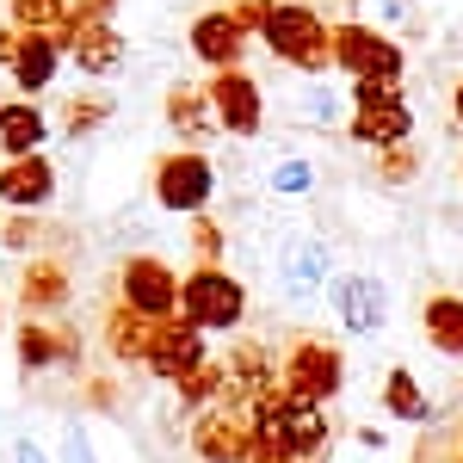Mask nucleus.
Returning <instances> with one entry per match:
<instances>
[{
	"instance_id": "f257e3e1",
	"label": "nucleus",
	"mask_w": 463,
	"mask_h": 463,
	"mask_svg": "<svg viewBox=\"0 0 463 463\" xmlns=\"http://www.w3.org/2000/svg\"><path fill=\"white\" fill-rule=\"evenodd\" d=\"M260 43L290 62V69L303 74H321L334 62V50H327V19H321L309 0H272L266 6V19H260Z\"/></svg>"
},
{
	"instance_id": "f03ea898",
	"label": "nucleus",
	"mask_w": 463,
	"mask_h": 463,
	"mask_svg": "<svg viewBox=\"0 0 463 463\" xmlns=\"http://www.w3.org/2000/svg\"><path fill=\"white\" fill-rule=\"evenodd\" d=\"M327 50H334V69L353 80H402V43L377 25H353V19L327 25Z\"/></svg>"
},
{
	"instance_id": "7ed1b4c3",
	"label": "nucleus",
	"mask_w": 463,
	"mask_h": 463,
	"mask_svg": "<svg viewBox=\"0 0 463 463\" xmlns=\"http://www.w3.org/2000/svg\"><path fill=\"white\" fill-rule=\"evenodd\" d=\"M216 198V167L204 148H174L155 161V204L179 216H198Z\"/></svg>"
},
{
	"instance_id": "20e7f679",
	"label": "nucleus",
	"mask_w": 463,
	"mask_h": 463,
	"mask_svg": "<svg viewBox=\"0 0 463 463\" xmlns=\"http://www.w3.org/2000/svg\"><path fill=\"white\" fill-rule=\"evenodd\" d=\"M179 316L192 327H235L248 316V290L235 285L222 266H198L192 279H179Z\"/></svg>"
},
{
	"instance_id": "39448f33",
	"label": "nucleus",
	"mask_w": 463,
	"mask_h": 463,
	"mask_svg": "<svg viewBox=\"0 0 463 463\" xmlns=\"http://www.w3.org/2000/svg\"><path fill=\"white\" fill-rule=\"evenodd\" d=\"M204 93H211L216 130H229V137H260L266 99H260V80H253L241 62H235V69H216L211 80H204Z\"/></svg>"
},
{
	"instance_id": "423d86ee",
	"label": "nucleus",
	"mask_w": 463,
	"mask_h": 463,
	"mask_svg": "<svg viewBox=\"0 0 463 463\" xmlns=\"http://www.w3.org/2000/svg\"><path fill=\"white\" fill-rule=\"evenodd\" d=\"M118 290H124V303L148 321H167L179 309V279L167 260H155V253H137V260H124V272H118Z\"/></svg>"
},
{
	"instance_id": "0eeeda50",
	"label": "nucleus",
	"mask_w": 463,
	"mask_h": 463,
	"mask_svg": "<svg viewBox=\"0 0 463 463\" xmlns=\"http://www.w3.org/2000/svg\"><path fill=\"white\" fill-rule=\"evenodd\" d=\"M143 364L161 377V383H179L185 371H198L204 364V334L192 327L185 316H167V321H155V334H148V353H143Z\"/></svg>"
},
{
	"instance_id": "6e6552de",
	"label": "nucleus",
	"mask_w": 463,
	"mask_h": 463,
	"mask_svg": "<svg viewBox=\"0 0 463 463\" xmlns=\"http://www.w3.org/2000/svg\"><path fill=\"white\" fill-rule=\"evenodd\" d=\"M56 37H62V56H69L80 74H111L124 62V37H118L111 19H69Z\"/></svg>"
},
{
	"instance_id": "1a4fd4ad",
	"label": "nucleus",
	"mask_w": 463,
	"mask_h": 463,
	"mask_svg": "<svg viewBox=\"0 0 463 463\" xmlns=\"http://www.w3.org/2000/svg\"><path fill=\"white\" fill-rule=\"evenodd\" d=\"M192 451L204 463H248V451H253V420H241L229 402L222 408H211L198 427H192Z\"/></svg>"
},
{
	"instance_id": "9d476101",
	"label": "nucleus",
	"mask_w": 463,
	"mask_h": 463,
	"mask_svg": "<svg viewBox=\"0 0 463 463\" xmlns=\"http://www.w3.org/2000/svg\"><path fill=\"white\" fill-rule=\"evenodd\" d=\"M50 198H56V167L43 161V148L6 155V167H0V204H13V211H43Z\"/></svg>"
},
{
	"instance_id": "9b49d317",
	"label": "nucleus",
	"mask_w": 463,
	"mask_h": 463,
	"mask_svg": "<svg viewBox=\"0 0 463 463\" xmlns=\"http://www.w3.org/2000/svg\"><path fill=\"white\" fill-rule=\"evenodd\" d=\"M192 56L211 62V69H235L248 56V25L235 19V6H216L192 25Z\"/></svg>"
},
{
	"instance_id": "f8f14e48",
	"label": "nucleus",
	"mask_w": 463,
	"mask_h": 463,
	"mask_svg": "<svg viewBox=\"0 0 463 463\" xmlns=\"http://www.w3.org/2000/svg\"><path fill=\"white\" fill-rule=\"evenodd\" d=\"M408 137H414V111L402 99V87L353 111V143H364V148H395V143H408Z\"/></svg>"
},
{
	"instance_id": "ddd939ff",
	"label": "nucleus",
	"mask_w": 463,
	"mask_h": 463,
	"mask_svg": "<svg viewBox=\"0 0 463 463\" xmlns=\"http://www.w3.org/2000/svg\"><path fill=\"white\" fill-rule=\"evenodd\" d=\"M6 69H13V87H25V99L43 93V87L56 80V69H62V37L56 32H19Z\"/></svg>"
},
{
	"instance_id": "4468645a",
	"label": "nucleus",
	"mask_w": 463,
	"mask_h": 463,
	"mask_svg": "<svg viewBox=\"0 0 463 463\" xmlns=\"http://www.w3.org/2000/svg\"><path fill=\"white\" fill-rule=\"evenodd\" d=\"M285 383H290V395H309V402L334 395L340 390V353H327L321 340H303V346L285 358Z\"/></svg>"
},
{
	"instance_id": "2eb2a0df",
	"label": "nucleus",
	"mask_w": 463,
	"mask_h": 463,
	"mask_svg": "<svg viewBox=\"0 0 463 463\" xmlns=\"http://www.w3.org/2000/svg\"><path fill=\"white\" fill-rule=\"evenodd\" d=\"M19 303H25V316L62 309V303H69V266H62V260H25V279H19Z\"/></svg>"
},
{
	"instance_id": "dca6fc26",
	"label": "nucleus",
	"mask_w": 463,
	"mask_h": 463,
	"mask_svg": "<svg viewBox=\"0 0 463 463\" xmlns=\"http://www.w3.org/2000/svg\"><path fill=\"white\" fill-rule=\"evenodd\" d=\"M161 111H167V124H174L179 137H216L211 93H204V87H192V80H174V87H167V99H161Z\"/></svg>"
},
{
	"instance_id": "f3484780",
	"label": "nucleus",
	"mask_w": 463,
	"mask_h": 463,
	"mask_svg": "<svg viewBox=\"0 0 463 463\" xmlns=\"http://www.w3.org/2000/svg\"><path fill=\"white\" fill-rule=\"evenodd\" d=\"M334 309H340V321H346L353 334H371V327L383 321V290H377V279L353 272V279L334 285Z\"/></svg>"
},
{
	"instance_id": "a211bd4d",
	"label": "nucleus",
	"mask_w": 463,
	"mask_h": 463,
	"mask_svg": "<svg viewBox=\"0 0 463 463\" xmlns=\"http://www.w3.org/2000/svg\"><path fill=\"white\" fill-rule=\"evenodd\" d=\"M43 137H50V124L32 99H0V148L6 155H32V148H43Z\"/></svg>"
},
{
	"instance_id": "6ab92c4d",
	"label": "nucleus",
	"mask_w": 463,
	"mask_h": 463,
	"mask_svg": "<svg viewBox=\"0 0 463 463\" xmlns=\"http://www.w3.org/2000/svg\"><path fill=\"white\" fill-rule=\"evenodd\" d=\"M148 334H155V321L137 316L130 303H118V309L106 316V353L111 358H143L148 353Z\"/></svg>"
},
{
	"instance_id": "aec40b11",
	"label": "nucleus",
	"mask_w": 463,
	"mask_h": 463,
	"mask_svg": "<svg viewBox=\"0 0 463 463\" xmlns=\"http://www.w3.org/2000/svg\"><path fill=\"white\" fill-rule=\"evenodd\" d=\"M56 358H74V346L62 340V327L25 321V327H19V364H25V371H43V364H56Z\"/></svg>"
},
{
	"instance_id": "412c9836",
	"label": "nucleus",
	"mask_w": 463,
	"mask_h": 463,
	"mask_svg": "<svg viewBox=\"0 0 463 463\" xmlns=\"http://www.w3.org/2000/svg\"><path fill=\"white\" fill-rule=\"evenodd\" d=\"M420 321H427V334H432L439 353H463V303L458 297H427Z\"/></svg>"
},
{
	"instance_id": "4be33fe9",
	"label": "nucleus",
	"mask_w": 463,
	"mask_h": 463,
	"mask_svg": "<svg viewBox=\"0 0 463 463\" xmlns=\"http://www.w3.org/2000/svg\"><path fill=\"white\" fill-rule=\"evenodd\" d=\"M6 19H13V32H62L74 6L69 0H6Z\"/></svg>"
},
{
	"instance_id": "5701e85b",
	"label": "nucleus",
	"mask_w": 463,
	"mask_h": 463,
	"mask_svg": "<svg viewBox=\"0 0 463 463\" xmlns=\"http://www.w3.org/2000/svg\"><path fill=\"white\" fill-rule=\"evenodd\" d=\"M106 118H111V99H106V93L69 99V106H62V137H74V143H80V137H93V130H99Z\"/></svg>"
},
{
	"instance_id": "b1692460",
	"label": "nucleus",
	"mask_w": 463,
	"mask_h": 463,
	"mask_svg": "<svg viewBox=\"0 0 463 463\" xmlns=\"http://www.w3.org/2000/svg\"><path fill=\"white\" fill-rule=\"evenodd\" d=\"M321 266H327V253H321V241H303V248L285 260V285H290V297H309L316 290V279H321Z\"/></svg>"
},
{
	"instance_id": "393cba45",
	"label": "nucleus",
	"mask_w": 463,
	"mask_h": 463,
	"mask_svg": "<svg viewBox=\"0 0 463 463\" xmlns=\"http://www.w3.org/2000/svg\"><path fill=\"white\" fill-rule=\"evenodd\" d=\"M390 408L402 414V420H427V395L414 390L408 371H390Z\"/></svg>"
},
{
	"instance_id": "a878e982",
	"label": "nucleus",
	"mask_w": 463,
	"mask_h": 463,
	"mask_svg": "<svg viewBox=\"0 0 463 463\" xmlns=\"http://www.w3.org/2000/svg\"><path fill=\"white\" fill-rule=\"evenodd\" d=\"M309 185H316V167H309V161H279V167H272V192H279V198H303Z\"/></svg>"
},
{
	"instance_id": "bb28decb",
	"label": "nucleus",
	"mask_w": 463,
	"mask_h": 463,
	"mask_svg": "<svg viewBox=\"0 0 463 463\" xmlns=\"http://www.w3.org/2000/svg\"><path fill=\"white\" fill-rule=\"evenodd\" d=\"M216 383H229V371H216V364H198V371H185V377H179V402L192 408V402L216 395Z\"/></svg>"
},
{
	"instance_id": "cd10ccee",
	"label": "nucleus",
	"mask_w": 463,
	"mask_h": 463,
	"mask_svg": "<svg viewBox=\"0 0 463 463\" xmlns=\"http://www.w3.org/2000/svg\"><path fill=\"white\" fill-rule=\"evenodd\" d=\"M297 111H303L309 124H340V93H334V87H309Z\"/></svg>"
},
{
	"instance_id": "c85d7f7f",
	"label": "nucleus",
	"mask_w": 463,
	"mask_h": 463,
	"mask_svg": "<svg viewBox=\"0 0 463 463\" xmlns=\"http://www.w3.org/2000/svg\"><path fill=\"white\" fill-rule=\"evenodd\" d=\"M32 235H37V222H32V211H19L13 216V222H0V241H6V248H32Z\"/></svg>"
},
{
	"instance_id": "c756f323",
	"label": "nucleus",
	"mask_w": 463,
	"mask_h": 463,
	"mask_svg": "<svg viewBox=\"0 0 463 463\" xmlns=\"http://www.w3.org/2000/svg\"><path fill=\"white\" fill-rule=\"evenodd\" d=\"M192 241H198V253H204V266H216V253H222V229L198 216V229H192Z\"/></svg>"
},
{
	"instance_id": "7c9ffc66",
	"label": "nucleus",
	"mask_w": 463,
	"mask_h": 463,
	"mask_svg": "<svg viewBox=\"0 0 463 463\" xmlns=\"http://www.w3.org/2000/svg\"><path fill=\"white\" fill-rule=\"evenodd\" d=\"M62 463H99V458H93V439H87L80 427H74L69 439H62Z\"/></svg>"
},
{
	"instance_id": "2f4dec72",
	"label": "nucleus",
	"mask_w": 463,
	"mask_h": 463,
	"mask_svg": "<svg viewBox=\"0 0 463 463\" xmlns=\"http://www.w3.org/2000/svg\"><path fill=\"white\" fill-rule=\"evenodd\" d=\"M74 6V19H111L118 13V0H69Z\"/></svg>"
},
{
	"instance_id": "473e14b6",
	"label": "nucleus",
	"mask_w": 463,
	"mask_h": 463,
	"mask_svg": "<svg viewBox=\"0 0 463 463\" xmlns=\"http://www.w3.org/2000/svg\"><path fill=\"white\" fill-rule=\"evenodd\" d=\"M383 174H390V179H408V174H414V155H408V148L395 143V155L383 161Z\"/></svg>"
},
{
	"instance_id": "72a5a7b5",
	"label": "nucleus",
	"mask_w": 463,
	"mask_h": 463,
	"mask_svg": "<svg viewBox=\"0 0 463 463\" xmlns=\"http://www.w3.org/2000/svg\"><path fill=\"white\" fill-rule=\"evenodd\" d=\"M13 458H19V463H50V458L32 445V439H19V445H13Z\"/></svg>"
},
{
	"instance_id": "f704fd0d",
	"label": "nucleus",
	"mask_w": 463,
	"mask_h": 463,
	"mask_svg": "<svg viewBox=\"0 0 463 463\" xmlns=\"http://www.w3.org/2000/svg\"><path fill=\"white\" fill-rule=\"evenodd\" d=\"M13 43H19V32L6 25V32H0V62H13Z\"/></svg>"
},
{
	"instance_id": "c9c22d12",
	"label": "nucleus",
	"mask_w": 463,
	"mask_h": 463,
	"mask_svg": "<svg viewBox=\"0 0 463 463\" xmlns=\"http://www.w3.org/2000/svg\"><path fill=\"white\" fill-rule=\"evenodd\" d=\"M451 106H458V124H463V80H458V93H451Z\"/></svg>"
}]
</instances>
